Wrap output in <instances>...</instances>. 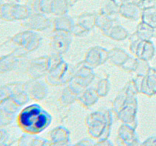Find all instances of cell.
Returning <instances> with one entry per match:
<instances>
[{
	"mask_svg": "<svg viewBox=\"0 0 156 146\" xmlns=\"http://www.w3.org/2000/svg\"><path fill=\"white\" fill-rule=\"evenodd\" d=\"M98 146H114V145L111 144V141H101V142L99 143V144H98Z\"/></svg>",
	"mask_w": 156,
	"mask_h": 146,
	"instance_id": "cell-4",
	"label": "cell"
},
{
	"mask_svg": "<svg viewBox=\"0 0 156 146\" xmlns=\"http://www.w3.org/2000/svg\"><path fill=\"white\" fill-rule=\"evenodd\" d=\"M117 144V146H140V142L136 138L133 131L126 126H123L120 129Z\"/></svg>",
	"mask_w": 156,
	"mask_h": 146,
	"instance_id": "cell-2",
	"label": "cell"
},
{
	"mask_svg": "<svg viewBox=\"0 0 156 146\" xmlns=\"http://www.w3.org/2000/svg\"><path fill=\"white\" fill-rule=\"evenodd\" d=\"M19 120L21 127L33 134L43 131L50 123L48 116L36 108L26 109L23 111L20 115Z\"/></svg>",
	"mask_w": 156,
	"mask_h": 146,
	"instance_id": "cell-1",
	"label": "cell"
},
{
	"mask_svg": "<svg viewBox=\"0 0 156 146\" xmlns=\"http://www.w3.org/2000/svg\"><path fill=\"white\" fill-rule=\"evenodd\" d=\"M143 146H156V136L149 138L143 144Z\"/></svg>",
	"mask_w": 156,
	"mask_h": 146,
	"instance_id": "cell-3",
	"label": "cell"
},
{
	"mask_svg": "<svg viewBox=\"0 0 156 146\" xmlns=\"http://www.w3.org/2000/svg\"><path fill=\"white\" fill-rule=\"evenodd\" d=\"M76 146H93V144H84V143H79V144H78L77 145H76Z\"/></svg>",
	"mask_w": 156,
	"mask_h": 146,
	"instance_id": "cell-5",
	"label": "cell"
}]
</instances>
